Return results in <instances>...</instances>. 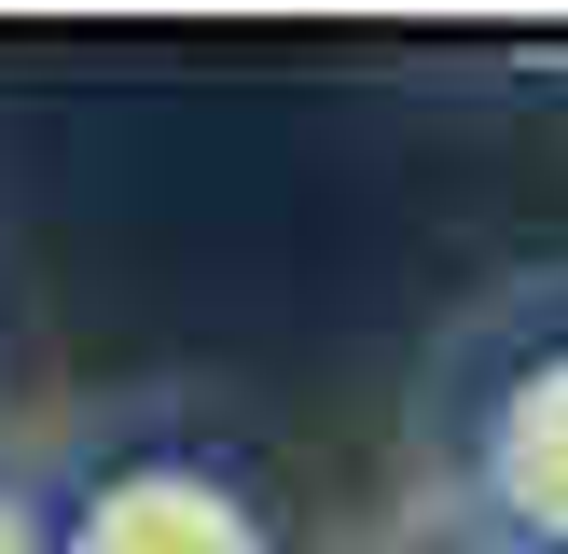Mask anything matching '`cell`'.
I'll return each instance as SVG.
<instances>
[{
    "mask_svg": "<svg viewBox=\"0 0 568 554\" xmlns=\"http://www.w3.org/2000/svg\"><path fill=\"white\" fill-rule=\"evenodd\" d=\"M55 554H277V541L222 458H111L55 513Z\"/></svg>",
    "mask_w": 568,
    "mask_h": 554,
    "instance_id": "obj_1",
    "label": "cell"
},
{
    "mask_svg": "<svg viewBox=\"0 0 568 554\" xmlns=\"http://www.w3.org/2000/svg\"><path fill=\"white\" fill-rule=\"evenodd\" d=\"M471 499H486V541L514 554H568V347L514 360L471 416Z\"/></svg>",
    "mask_w": 568,
    "mask_h": 554,
    "instance_id": "obj_2",
    "label": "cell"
},
{
    "mask_svg": "<svg viewBox=\"0 0 568 554\" xmlns=\"http://www.w3.org/2000/svg\"><path fill=\"white\" fill-rule=\"evenodd\" d=\"M0 554H55V513H42V499H14V485H0Z\"/></svg>",
    "mask_w": 568,
    "mask_h": 554,
    "instance_id": "obj_3",
    "label": "cell"
},
{
    "mask_svg": "<svg viewBox=\"0 0 568 554\" xmlns=\"http://www.w3.org/2000/svg\"><path fill=\"white\" fill-rule=\"evenodd\" d=\"M444 554H514V541H444Z\"/></svg>",
    "mask_w": 568,
    "mask_h": 554,
    "instance_id": "obj_4",
    "label": "cell"
}]
</instances>
